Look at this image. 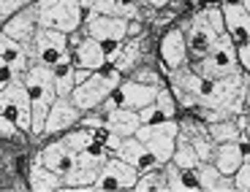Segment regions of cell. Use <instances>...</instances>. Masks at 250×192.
<instances>
[{
  "label": "cell",
  "instance_id": "32",
  "mask_svg": "<svg viewBox=\"0 0 250 192\" xmlns=\"http://www.w3.org/2000/svg\"><path fill=\"white\" fill-rule=\"evenodd\" d=\"M152 103L158 105V111L163 114V119H174L177 117V108H180V105H177V100H174V95H171L169 87H163V84H161Z\"/></svg>",
  "mask_w": 250,
  "mask_h": 192
},
{
  "label": "cell",
  "instance_id": "37",
  "mask_svg": "<svg viewBox=\"0 0 250 192\" xmlns=\"http://www.w3.org/2000/svg\"><path fill=\"white\" fill-rule=\"evenodd\" d=\"M27 3H33V0H0V19L11 17L14 11H19V8L27 6Z\"/></svg>",
  "mask_w": 250,
  "mask_h": 192
},
{
  "label": "cell",
  "instance_id": "29",
  "mask_svg": "<svg viewBox=\"0 0 250 192\" xmlns=\"http://www.w3.org/2000/svg\"><path fill=\"white\" fill-rule=\"evenodd\" d=\"M207 124V133L212 138V143H223V141H237L239 130L234 124V117L229 119H218V122H204Z\"/></svg>",
  "mask_w": 250,
  "mask_h": 192
},
{
  "label": "cell",
  "instance_id": "30",
  "mask_svg": "<svg viewBox=\"0 0 250 192\" xmlns=\"http://www.w3.org/2000/svg\"><path fill=\"white\" fill-rule=\"evenodd\" d=\"M133 190L139 192H147V190H158V192H166V176H163V168H147V171H139V179L133 184Z\"/></svg>",
  "mask_w": 250,
  "mask_h": 192
},
{
  "label": "cell",
  "instance_id": "20",
  "mask_svg": "<svg viewBox=\"0 0 250 192\" xmlns=\"http://www.w3.org/2000/svg\"><path fill=\"white\" fill-rule=\"evenodd\" d=\"M220 17H223V27L231 35L234 44L248 41V6L245 3H226V6H220Z\"/></svg>",
  "mask_w": 250,
  "mask_h": 192
},
{
  "label": "cell",
  "instance_id": "23",
  "mask_svg": "<svg viewBox=\"0 0 250 192\" xmlns=\"http://www.w3.org/2000/svg\"><path fill=\"white\" fill-rule=\"evenodd\" d=\"M142 124L139 114L133 108H123V105H114L109 111H104V130L117 133V136H133L136 127Z\"/></svg>",
  "mask_w": 250,
  "mask_h": 192
},
{
  "label": "cell",
  "instance_id": "25",
  "mask_svg": "<svg viewBox=\"0 0 250 192\" xmlns=\"http://www.w3.org/2000/svg\"><path fill=\"white\" fill-rule=\"evenodd\" d=\"M30 190L36 192H52V190H62V176H57L55 171L44 165L38 160V155L30 160Z\"/></svg>",
  "mask_w": 250,
  "mask_h": 192
},
{
  "label": "cell",
  "instance_id": "24",
  "mask_svg": "<svg viewBox=\"0 0 250 192\" xmlns=\"http://www.w3.org/2000/svg\"><path fill=\"white\" fill-rule=\"evenodd\" d=\"M0 60L14 70V76H22L27 70V65H30V54H27V49L19 44V41L8 38L6 33H0Z\"/></svg>",
  "mask_w": 250,
  "mask_h": 192
},
{
  "label": "cell",
  "instance_id": "16",
  "mask_svg": "<svg viewBox=\"0 0 250 192\" xmlns=\"http://www.w3.org/2000/svg\"><path fill=\"white\" fill-rule=\"evenodd\" d=\"M114 157H120L123 162H128V165L139 168V171H147V168H155V157L147 152V146H144L142 141H139L136 136H123L117 143V149L112 152Z\"/></svg>",
  "mask_w": 250,
  "mask_h": 192
},
{
  "label": "cell",
  "instance_id": "6",
  "mask_svg": "<svg viewBox=\"0 0 250 192\" xmlns=\"http://www.w3.org/2000/svg\"><path fill=\"white\" fill-rule=\"evenodd\" d=\"M33 8H36L38 27H52V30H60L65 35L79 30L82 17H84V8L79 0H36Z\"/></svg>",
  "mask_w": 250,
  "mask_h": 192
},
{
  "label": "cell",
  "instance_id": "14",
  "mask_svg": "<svg viewBox=\"0 0 250 192\" xmlns=\"http://www.w3.org/2000/svg\"><path fill=\"white\" fill-rule=\"evenodd\" d=\"M84 111H79L74 105L71 98H55L49 105V111L44 117V127H41V136H57V133H65L68 127H74L79 122V117Z\"/></svg>",
  "mask_w": 250,
  "mask_h": 192
},
{
  "label": "cell",
  "instance_id": "38",
  "mask_svg": "<svg viewBox=\"0 0 250 192\" xmlns=\"http://www.w3.org/2000/svg\"><path fill=\"white\" fill-rule=\"evenodd\" d=\"M237 65H239L242 70H248V65H250V57H248V41L237 44Z\"/></svg>",
  "mask_w": 250,
  "mask_h": 192
},
{
  "label": "cell",
  "instance_id": "36",
  "mask_svg": "<svg viewBox=\"0 0 250 192\" xmlns=\"http://www.w3.org/2000/svg\"><path fill=\"white\" fill-rule=\"evenodd\" d=\"M136 114H139V119H142V122H161V119H163V114L158 111V105H155V103L142 105Z\"/></svg>",
  "mask_w": 250,
  "mask_h": 192
},
{
  "label": "cell",
  "instance_id": "9",
  "mask_svg": "<svg viewBox=\"0 0 250 192\" xmlns=\"http://www.w3.org/2000/svg\"><path fill=\"white\" fill-rule=\"evenodd\" d=\"M0 114L11 119L22 133H30V92H27L22 76H14L0 89Z\"/></svg>",
  "mask_w": 250,
  "mask_h": 192
},
{
  "label": "cell",
  "instance_id": "1",
  "mask_svg": "<svg viewBox=\"0 0 250 192\" xmlns=\"http://www.w3.org/2000/svg\"><path fill=\"white\" fill-rule=\"evenodd\" d=\"M27 92H30V136H41L44 117L49 111L52 100H55V81H52V68L44 62L30 60L27 70L22 73Z\"/></svg>",
  "mask_w": 250,
  "mask_h": 192
},
{
  "label": "cell",
  "instance_id": "8",
  "mask_svg": "<svg viewBox=\"0 0 250 192\" xmlns=\"http://www.w3.org/2000/svg\"><path fill=\"white\" fill-rule=\"evenodd\" d=\"M177 119H161V122H142L136 127L133 136L147 146L152 157H155L158 165L171 160V152H174V143H177Z\"/></svg>",
  "mask_w": 250,
  "mask_h": 192
},
{
  "label": "cell",
  "instance_id": "40",
  "mask_svg": "<svg viewBox=\"0 0 250 192\" xmlns=\"http://www.w3.org/2000/svg\"><path fill=\"white\" fill-rule=\"evenodd\" d=\"M215 192H234V181H231V176H220L218 184H215Z\"/></svg>",
  "mask_w": 250,
  "mask_h": 192
},
{
  "label": "cell",
  "instance_id": "26",
  "mask_svg": "<svg viewBox=\"0 0 250 192\" xmlns=\"http://www.w3.org/2000/svg\"><path fill=\"white\" fill-rule=\"evenodd\" d=\"M163 176H166V190L169 192H185V190H199V184H196L193 179V171H182V168H177L174 162H163Z\"/></svg>",
  "mask_w": 250,
  "mask_h": 192
},
{
  "label": "cell",
  "instance_id": "41",
  "mask_svg": "<svg viewBox=\"0 0 250 192\" xmlns=\"http://www.w3.org/2000/svg\"><path fill=\"white\" fill-rule=\"evenodd\" d=\"M139 3H147V6H152V8H163V6H169L171 0H139Z\"/></svg>",
  "mask_w": 250,
  "mask_h": 192
},
{
  "label": "cell",
  "instance_id": "2",
  "mask_svg": "<svg viewBox=\"0 0 250 192\" xmlns=\"http://www.w3.org/2000/svg\"><path fill=\"white\" fill-rule=\"evenodd\" d=\"M182 33H185V46H188V60H199L212 41L226 33L223 27V17H220V6H209L196 11L193 17L182 25Z\"/></svg>",
  "mask_w": 250,
  "mask_h": 192
},
{
  "label": "cell",
  "instance_id": "3",
  "mask_svg": "<svg viewBox=\"0 0 250 192\" xmlns=\"http://www.w3.org/2000/svg\"><path fill=\"white\" fill-rule=\"evenodd\" d=\"M120 79H123V73H120L117 68H112V65L90 70L87 79L79 81V84L71 89V100H74V105L79 111H93V108H98V105L114 92Z\"/></svg>",
  "mask_w": 250,
  "mask_h": 192
},
{
  "label": "cell",
  "instance_id": "39",
  "mask_svg": "<svg viewBox=\"0 0 250 192\" xmlns=\"http://www.w3.org/2000/svg\"><path fill=\"white\" fill-rule=\"evenodd\" d=\"M11 79H14V70L8 68V65H6V62H3V60H0V89L6 87V84H8V81H11Z\"/></svg>",
  "mask_w": 250,
  "mask_h": 192
},
{
  "label": "cell",
  "instance_id": "12",
  "mask_svg": "<svg viewBox=\"0 0 250 192\" xmlns=\"http://www.w3.org/2000/svg\"><path fill=\"white\" fill-rule=\"evenodd\" d=\"M68 44H71V57H74V65L79 68H87V70H98L104 65H109V54H106V46L95 41V38L84 35V33L74 30L68 33Z\"/></svg>",
  "mask_w": 250,
  "mask_h": 192
},
{
  "label": "cell",
  "instance_id": "13",
  "mask_svg": "<svg viewBox=\"0 0 250 192\" xmlns=\"http://www.w3.org/2000/svg\"><path fill=\"white\" fill-rule=\"evenodd\" d=\"M155 92H158L155 84H142V81H136V79L128 76V79H120V84L112 92V100H114V105L139 111L142 105H147V103L155 100Z\"/></svg>",
  "mask_w": 250,
  "mask_h": 192
},
{
  "label": "cell",
  "instance_id": "28",
  "mask_svg": "<svg viewBox=\"0 0 250 192\" xmlns=\"http://www.w3.org/2000/svg\"><path fill=\"white\" fill-rule=\"evenodd\" d=\"M171 162H174L177 168H182V171H193V168L199 165V157H196L193 146H190L180 133H177V143H174V152H171Z\"/></svg>",
  "mask_w": 250,
  "mask_h": 192
},
{
  "label": "cell",
  "instance_id": "22",
  "mask_svg": "<svg viewBox=\"0 0 250 192\" xmlns=\"http://www.w3.org/2000/svg\"><path fill=\"white\" fill-rule=\"evenodd\" d=\"M74 157H76V152H71V149L62 143V138H55L52 143H46V146L38 152V160L44 162L49 171H55L57 176H62L71 165H74Z\"/></svg>",
  "mask_w": 250,
  "mask_h": 192
},
{
  "label": "cell",
  "instance_id": "7",
  "mask_svg": "<svg viewBox=\"0 0 250 192\" xmlns=\"http://www.w3.org/2000/svg\"><path fill=\"white\" fill-rule=\"evenodd\" d=\"M27 54H30V60L44 62L49 68L62 65V62H74L68 35L60 30H52V27H36V35L27 46Z\"/></svg>",
  "mask_w": 250,
  "mask_h": 192
},
{
  "label": "cell",
  "instance_id": "15",
  "mask_svg": "<svg viewBox=\"0 0 250 192\" xmlns=\"http://www.w3.org/2000/svg\"><path fill=\"white\" fill-rule=\"evenodd\" d=\"M36 8H33V3H27V6H22L19 11H14L11 17L3 19V25H0V33H6L8 38H14V41H19V44L30 46L33 35H36Z\"/></svg>",
  "mask_w": 250,
  "mask_h": 192
},
{
  "label": "cell",
  "instance_id": "34",
  "mask_svg": "<svg viewBox=\"0 0 250 192\" xmlns=\"http://www.w3.org/2000/svg\"><path fill=\"white\" fill-rule=\"evenodd\" d=\"M131 79L142 81V84H155V87H161V84H163L161 76H158L152 68H144V65H136V68L131 70Z\"/></svg>",
  "mask_w": 250,
  "mask_h": 192
},
{
  "label": "cell",
  "instance_id": "35",
  "mask_svg": "<svg viewBox=\"0 0 250 192\" xmlns=\"http://www.w3.org/2000/svg\"><path fill=\"white\" fill-rule=\"evenodd\" d=\"M19 136H22V130H19V127L8 117H3V114H0V138H6V141H17Z\"/></svg>",
  "mask_w": 250,
  "mask_h": 192
},
{
  "label": "cell",
  "instance_id": "17",
  "mask_svg": "<svg viewBox=\"0 0 250 192\" xmlns=\"http://www.w3.org/2000/svg\"><path fill=\"white\" fill-rule=\"evenodd\" d=\"M161 60L166 65V70H174L188 62V46H185V33H182V27H171V30L163 33Z\"/></svg>",
  "mask_w": 250,
  "mask_h": 192
},
{
  "label": "cell",
  "instance_id": "42",
  "mask_svg": "<svg viewBox=\"0 0 250 192\" xmlns=\"http://www.w3.org/2000/svg\"><path fill=\"white\" fill-rule=\"evenodd\" d=\"M226 3H245V6H248V0H220L218 6H226Z\"/></svg>",
  "mask_w": 250,
  "mask_h": 192
},
{
  "label": "cell",
  "instance_id": "31",
  "mask_svg": "<svg viewBox=\"0 0 250 192\" xmlns=\"http://www.w3.org/2000/svg\"><path fill=\"white\" fill-rule=\"evenodd\" d=\"M220 176H223V174H220L212 162H199V165L193 168L196 184H199V190H207V192H215V184H218Z\"/></svg>",
  "mask_w": 250,
  "mask_h": 192
},
{
  "label": "cell",
  "instance_id": "21",
  "mask_svg": "<svg viewBox=\"0 0 250 192\" xmlns=\"http://www.w3.org/2000/svg\"><path fill=\"white\" fill-rule=\"evenodd\" d=\"M142 57H144V35H128L120 44L117 54L112 60V68H117L120 73H131L136 65H142Z\"/></svg>",
  "mask_w": 250,
  "mask_h": 192
},
{
  "label": "cell",
  "instance_id": "19",
  "mask_svg": "<svg viewBox=\"0 0 250 192\" xmlns=\"http://www.w3.org/2000/svg\"><path fill=\"white\" fill-rule=\"evenodd\" d=\"M245 157H248V149L239 141H223V143H215L212 146V160L209 162H212L223 176H231Z\"/></svg>",
  "mask_w": 250,
  "mask_h": 192
},
{
  "label": "cell",
  "instance_id": "4",
  "mask_svg": "<svg viewBox=\"0 0 250 192\" xmlns=\"http://www.w3.org/2000/svg\"><path fill=\"white\" fill-rule=\"evenodd\" d=\"M106 157H109V149L101 141L76 152L74 165L62 174V190H93V181L98 176L101 165L106 162Z\"/></svg>",
  "mask_w": 250,
  "mask_h": 192
},
{
  "label": "cell",
  "instance_id": "18",
  "mask_svg": "<svg viewBox=\"0 0 250 192\" xmlns=\"http://www.w3.org/2000/svg\"><path fill=\"white\" fill-rule=\"evenodd\" d=\"M84 11H98L109 17L142 19V3L139 0H79Z\"/></svg>",
  "mask_w": 250,
  "mask_h": 192
},
{
  "label": "cell",
  "instance_id": "33",
  "mask_svg": "<svg viewBox=\"0 0 250 192\" xmlns=\"http://www.w3.org/2000/svg\"><path fill=\"white\" fill-rule=\"evenodd\" d=\"M231 181H234V192H248V187H250V160L248 157L237 165V171L231 174Z\"/></svg>",
  "mask_w": 250,
  "mask_h": 192
},
{
  "label": "cell",
  "instance_id": "43",
  "mask_svg": "<svg viewBox=\"0 0 250 192\" xmlns=\"http://www.w3.org/2000/svg\"><path fill=\"white\" fill-rule=\"evenodd\" d=\"M0 25H3V19H0Z\"/></svg>",
  "mask_w": 250,
  "mask_h": 192
},
{
  "label": "cell",
  "instance_id": "10",
  "mask_svg": "<svg viewBox=\"0 0 250 192\" xmlns=\"http://www.w3.org/2000/svg\"><path fill=\"white\" fill-rule=\"evenodd\" d=\"M128 22L131 19L109 17V14H98V11H84L79 33L95 38L101 44H120V41L128 38Z\"/></svg>",
  "mask_w": 250,
  "mask_h": 192
},
{
  "label": "cell",
  "instance_id": "5",
  "mask_svg": "<svg viewBox=\"0 0 250 192\" xmlns=\"http://www.w3.org/2000/svg\"><path fill=\"white\" fill-rule=\"evenodd\" d=\"M190 68L201 76V79H220V76L237 70V44L231 41L229 33H220L212 41V46L199 57V60L190 62Z\"/></svg>",
  "mask_w": 250,
  "mask_h": 192
},
{
  "label": "cell",
  "instance_id": "11",
  "mask_svg": "<svg viewBox=\"0 0 250 192\" xmlns=\"http://www.w3.org/2000/svg\"><path fill=\"white\" fill-rule=\"evenodd\" d=\"M139 179V168L123 162L120 157L109 155L106 162L101 165L98 176L93 181V190H106V192H117V190H133Z\"/></svg>",
  "mask_w": 250,
  "mask_h": 192
},
{
  "label": "cell",
  "instance_id": "27",
  "mask_svg": "<svg viewBox=\"0 0 250 192\" xmlns=\"http://www.w3.org/2000/svg\"><path fill=\"white\" fill-rule=\"evenodd\" d=\"M52 81H55V98H71L74 89V62H62L52 68Z\"/></svg>",
  "mask_w": 250,
  "mask_h": 192
}]
</instances>
